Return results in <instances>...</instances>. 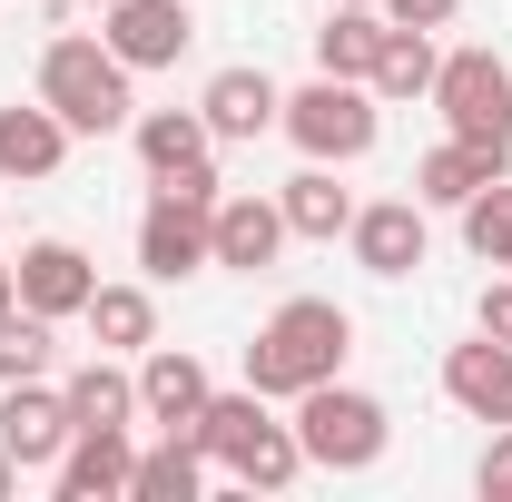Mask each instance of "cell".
Wrapping results in <instances>:
<instances>
[{
	"label": "cell",
	"mask_w": 512,
	"mask_h": 502,
	"mask_svg": "<svg viewBox=\"0 0 512 502\" xmlns=\"http://www.w3.org/2000/svg\"><path fill=\"white\" fill-rule=\"evenodd\" d=\"M345 355H355V315L335 306V296H286L247 345V384L266 404H296L306 384L345 375Z\"/></svg>",
	"instance_id": "6da1fadb"
},
{
	"label": "cell",
	"mask_w": 512,
	"mask_h": 502,
	"mask_svg": "<svg viewBox=\"0 0 512 502\" xmlns=\"http://www.w3.org/2000/svg\"><path fill=\"white\" fill-rule=\"evenodd\" d=\"M128 79H138V69H128L109 40H89V30H60V40L40 50V99L69 119V138H109V128L138 119Z\"/></svg>",
	"instance_id": "7a4b0ae2"
},
{
	"label": "cell",
	"mask_w": 512,
	"mask_h": 502,
	"mask_svg": "<svg viewBox=\"0 0 512 502\" xmlns=\"http://www.w3.org/2000/svg\"><path fill=\"white\" fill-rule=\"evenodd\" d=\"M296 443H306V463H316V473H375L384 443H394V414H384V394L325 375V384L296 394Z\"/></svg>",
	"instance_id": "3957f363"
},
{
	"label": "cell",
	"mask_w": 512,
	"mask_h": 502,
	"mask_svg": "<svg viewBox=\"0 0 512 502\" xmlns=\"http://www.w3.org/2000/svg\"><path fill=\"white\" fill-rule=\"evenodd\" d=\"M286 138L306 148V158H325V168H355V158H375V138H384V99L365 89V79H306L296 99H286Z\"/></svg>",
	"instance_id": "277c9868"
},
{
	"label": "cell",
	"mask_w": 512,
	"mask_h": 502,
	"mask_svg": "<svg viewBox=\"0 0 512 502\" xmlns=\"http://www.w3.org/2000/svg\"><path fill=\"white\" fill-rule=\"evenodd\" d=\"M434 109H444L453 138L493 148V158L512 168V60H503V50H444V69H434Z\"/></svg>",
	"instance_id": "5b68a950"
},
{
	"label": "cell",
	"mask_w": 512,
	"mask_h": 502,
	"mask_svg": "<svg viewBox=\"0 0 512 502\" xmlns=\"http://www.w3.org/2000/svg\"><path fill=\"white\" fill-rule=\"evenodd\" d=\"M207 217H217L207 197L158 188V197H148V217H138V276H148V286H188V276H207V266H217Z\"/></svg>",
	"instance_id": "8992f818"
},
{
	"label": "cell",
	"mask_w": 512,
	"mask_h": 502,
	"mask_svg": "<svg viewBox=\"0 0 512 502\" xmlns=\"http://www.w3.org/2000/svg\"><path fill=\"white\" fill-rule=\"evenodd\" d=\"M99 40H109L128 69H178L188 40H197V20H188V0H109V10H99Z\"/></svg>",
	"instance_id": "52a82bcc"
},
{
	"label": "cell",
	"mask_w": 512,
	"mask_h": 502,
	"mask_svg": "<svg viewBox=\"0 0 512 502\" xmlns=\"http://www.w3.org/2000/svg\"><path fill=\"white\" fill-rule=\"evenodd\" d=\"M345 247H355V266L384 276V286H394V276H414L424 247H434V237H424V197H375V207H355Z\"/></svg>",
	"instance_id": "ba28073f"
},
{
	"label": "cell",
	"mask_w": 512,
	"mask_h": 502,
	"mask_svg": "<svg viewBox=\"0 0 512 502\" xmlns=\"http://www.w3.org/2000/svg\"><path fill=\"white\" fill-rule=\"evenodd\" d=\"M207 365H197L188 345H148L138 355V424H158V434H197V414H207Z\"/></svg>",
	"instance_id": "9c48e42d"
},
{
	"label": "cell",
	"mask_w": 512,
	"mask_h": 502,
	"mask_svg": "<svg viewBox=\"0 0 512 502\" xmlns=\"http://www.w3.org/2000/svg\"><path fill=\"white\" fill-rule=\"evenodd\" d=\"M10 276H20V306H30V315H50V325H69V315L89 306V286H99L89 247H69V237H30Z\"/></svg>",
	"instance_id": "30bf717a"
},
{
	"label": "cell",
	"mask_w": 512,
	"mask_h": 502,
	"mask_svg": "<svg viewBox=\"0 0 512 502\" xmlns=\"http://www.w3.org/2000/svg\"><path fill=\"white\" fill-rule=\"evenodd\" d=\"M0 453L20 463V473H50L69 453V404L50 394V384H0Z\"/></svg>",
	"instance_id": "8fae6325"
},
{
	"label": "cell",
	"mask_w": 512,
	"mask_h": 502,
	"mask_svg": "<svg viewBox=\"0 0 512 502\" xmlns=\"http://www.w3.org/2000/svg\"><path fill=\"white\" fill-rule=\"evenodd\" d=\"M197 119H207V138H217V148H227V138H266V128L286 119V89H276V79H266V69H217V79H207V89H197Z\"/></svg>",
	"instance_id": "7c38bea8"
},
{
	"label": "cell",
	"mask_w": 512,
	"mask_h": 502,
	"mask_svg": "<svg viewBox=\"0 0 512 502\" xmlns=\"http://www.w3.org/2000/svg\"><path fill=\"white\" fill-rule=\"evenodd\" d=\"M207 247H217V266H237V276L276 266V247H286V207L256 197V188H227L217 217H207Z\"/></svg>",
	"instance_id": "4fadbf2b"
},
{
	"label": "cell",
	"mask_w": 512,
	"mask_h": 502,
	"mask_svg": "<svg viewBox=\"0 0 512 502\" xmlns=\"http://www.w3.org/2000/svg\"><path fill=\"white\" fill-rule=\"evenodd\" d=\"M444 394H453V414H473V424H512V345H493L473 325V345L444 355Z\"/></svg>",
	"instance_id": "5bb4252c"
},
{
	"label": "cell",
	"mask_w": 512,
	"mask_h": 502,
	"mask_svg": "<svg viewBox=\"0 0 512 502\" xmlns=\"http://www.w3.org/2000/svg\"><path fill=\"white\" fill-rule=\"evenodd\" d=\"M60 404H69V434H128V424H138V365L89 355V365L60 384Z\"/></svg>",
	"instance_id": "9a60e30c"
},
{
	"label": "cell",
	"mask_w": 512,
	"mask_h": 502,
	"mask_svg": "<svg viewBox=\"0 0 512 502\" xmlns=\"http://www.w3.org/2000/svg\"><path fill=\"white\" fill-rule=\"evenodd\" d=\"M60 158H69V119L50 109V99H10L0 109V178H20V188H40V178H60Z\"/></svg>",
	"instance_id": "2e32d148"
},
{
	"label": "cell",
	"mask_w": 512,
	"mask_h": 502,
	"mask_svg": "<svg viewBox=\"0 0 512 502\" xmlns=\"http://www.w3.org/2000/svg\"><path fill=\"white\" fill-rule=\"evenodd\" d=\"M128 138H138V168H148L158 188H168V178H188V168H217V138H207L197 109H138Z\"/></svg>",
	"instance_id": "e0dca14e"
},
{
	"label": "cell",
	"mask_w": 512,
	"mask_h": 502,
	"mask_svg": "<svg viewBox=\"0 0 512 502\" xmlns=\"http://www.w3.org/2000/svg\"><path fill=\"white\" fill-rule=\"evenodd\" d=\"M50 483H60V502H109L138 483V443L128 434H69V453L50 463Z\"/></svg>",
	"instance_id": "ac0fdd59"
},
{
	"label": "cell",
	"mask_w": 512,
	"mask_h": 502,
	"mask_svg": "<svg viewBox=\"0 0 512 502\" xmlns=\"http://www.w3.org/2000/svg\"><path fill=\"white\" fill-rule=\"evenodd\" d=\"M276 207H286V237H316V247H335V237L355 227V197L335 188V168H325V158H306V168L276 188Z\"/></svg>",
	"instance_id": "d6986e66"
},
{
	"label": "cell",
	"mask_w": 512,
	"mask_h": 502,
	"mask_svg": "<svg viewBox=\"0 0 512 502\" xmlns=\"http://www.w3.org/2000/svg\"><path fill=\"white\" fill-rule=\"evenodd\" d=\"M79 325L99 335V355H148L158 345V296L148 286H89Z\"/></svg>",
	"instance_id": "ffe728a7"
},
{
	"label": "cell",
	"mask_w": 512,
	"mask_h": 502,
	"mask_svg": "<svg viewBox=\"0 0 512 502\" xmlns=\"http://www.w3.org/2000/svg\"><path fill=\"white\" fill-rule=\"evenodd\" d=\"M493 178H503V158H493V148H473V138H444V148H424V158H414V197H424V207H463V197L493 188Z\"/></svg>",
	"instance_id": "44dd1931"
},
{
	"label": "cell",
	"mask_w": 512,
	"mask_h": 502,
	"mask_svg": "<svg viewBox=\"0 0 512 502\" xmlns=\"http://www.w3.org/2000/svg\"><path fill=\"white\" fill-rule=\"evenodd\" d=\"M375 50H384V10L325 0V30H316V69L325 79H375Z\"/></svg>",
	"instance_id": "7402d4cb"
},
{
	"label": "cell",
	"mask_w": 512,
	"mask_h": 502,
	"mask_svg": "<svg viewBox=\"0 0 512 502\" xmlns=\"http://www.w3.org/2000/svg\"><path fill=\"white\" fill-rule=\"evenodd\" d=\"M296 473H306V443H296V424H276V414H266V424L247 434V453H237L217 483H237V493H286Z\"/></svg>",
	"instance_id": "603a6c76"
},
{
	"label": "cell",
	"mask_w": 512,
	"mask_h": 502,
	"mask_svg": "<svg viewBox=\"0 0 512 502\" xmlns=\"http://www.w3.org/2000/svg\"><path fill=\"white\" fill-rule=\"evenodd\" d=\"M434 69H444V50H434V30H394L384 20V50H375V99H434Z\"/></svg>",
	"instance_id": "cb8c5ba5"
},
{
	"label": "cell",
	"mask_w": 512,
	"mask_h": 502,
	"mask_svg": "<svg viewBox=\"0 0 512 502\" xmlns=\"http://www.w3.org/2000/svg\"><path fill=\"white\" fill-rule=\"evenodd\" d=\"M207 483H217V463H207L188 434H158V453H138V483H128V493L138 502H197Z\"/></svg>",
	"instance_id": "d4e9b609"
},
{
	"label": "cell",
	"mask_w": 512,
	"mask_h": 502,
	"mask_svg": "<svg viewBox=\"0 0 512 502\" xmlns=\"http://www.w3.org/2000/svg\"><path fill=\"white\" fill-rule=\"evenodd\" d=\"M256 424H266V394H256V384H237V394H207V414H197V434H188V443L217 463V473H227V463L247 453Z\"/></svg>",
	"instance_id": "484cf974"
},
{
	"label": "cell",
	"mask_w": 512,
	"mask_h": 502,
	"mask_svg": "<svg viewBox=\"0 0 512 502\" xmlns=\"http://www.w3.org/2000/svg\"><path fill=\"white\" fill-rule=\"evenodd\" d=\"M50 345H60V325H50V315L10 306V315H0V384H30V375H50Z\"/></svg>",
	"instance_id": "4316f807"
},
{
	"label": "cell",
	"mask_w": 512,
	"mask_h": 502,
	"mask_svg": "<svg viewBox=\"0 0 512 502\" xmlns=\"http://www.w3.org/2000/svg\"><path fill=\"white\" fill-rule=\"evenodd\" d=\"M463 247L483 256V266H503V276H512V188H503V178L463 197Z\"/></svg>",
	"instance_id": "83f0119b"
},
{
	"label": "cell",
	"mask_w": 512,
	"mask_h": 502,
	"mask_svg": "<svg viewBox=\"0 0 512 502\" xmlns=\"http://www.w3.org/2000/svg\"><path fill=\"white\" fill-rule=\"evenodd\" d=\"M384 20H394V30H453V10H463V0H375Z\"/></svg>",
	"instance_id": "f1b7e54d"
},
{
	"label": "cell",
	"mask_w": 512,
	"mask_h": 502,
	"mask_svg": "<svg viewBox=\"0 0 512 502\" xmlns=\"http://www.w3.org/2000/svg\"><path fill=\"white\" fill-rule=\"evenodd\" d=\"M473 325L493 335V345H512V276L493 266V286H483V306H473Z\"/></svg>",
	"instance_id": "f546056e"
},
{
	"label": "cell",
	"mask_w": 512,
	"mask_h": 502,
	"mask_svg": "<svg viewBox=\"0 0 512 502\" xmlns=\"http://www.w3.org/2000/svg\"><path fill=\"white\" fill-rule=\"evenodd\" d=\"M473 483H483V493H512V424H493L483 463H473Z\"/></svg>",
	"instance_id": "4dcf8cb0"
},
{
	"label": "cell",
	"mask_w": 512,
	"mask_h": 502,
	"mask_svg": "<svg viewBox=\"0 0 512 502\" xmlns=\"http://www.w3.org/2000/svg\"><path fill=\"white\" fill-rule=\"evenodd\" d=\"M10 493H20V463H10V453H0V502H10Z\"/></svg>",
	"instance_id": "1f68e13d"
},
{
	"label": "cell",
	"mask_w": 512,
	"mask_h": 502,
	"mask_svg": "<svg viewBox=\"0 0 512 502\" xmlns=\"http://www.w3.org/2000/svg\"><path fill=\"white\" fill-rule=\"evenodd\" d=\"M10 306H20V276H10V266H0V315H10Z\"/></svg>",
	"instance_id": "d6a6232c"
},
{
	"label": "cell",
	"mask_w": 512,
	"mask_h": 502,
	"mask_svg": "<svg viewBox=\"0 0 512 502\" xmlns=\"http://www.w3.org/2000/svg\"><path fill=\"white\" fill-rule=\"evenodd\" d=\"M345 10H375V0H345Z\"/></svg>",
	"instance_id": "836d02e7"
},
{
	"label": "cell",
	"mask_w": 512,
	"mask_h": 502,
	"mask_svg": "<svg viewBox=\"0 0 512 502\" xmlns=\"http://www.w3.org/2000/svg\"><path fill=\"white\" fill-rule=\"evenodd\" d=\"M79 10H109V0H79Z\"/></svg>",
	"instance_id": "e575fe53"
}]
</instances>
